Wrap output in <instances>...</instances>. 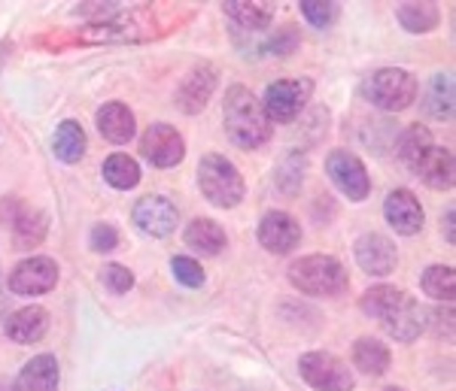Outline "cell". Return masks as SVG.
Wrapping results in <instances>:
<instances>
[{
  "label": "cell",
  "instance_id": "1",
  "mask_svg": "<svg viewBox=\"0 0 456 391\" xmlns=\"http://www.w3.org/2000/svg\"><path fill=\"white\" fill-rule=\"evenodd\" d=\"M223 122H225V134L240 149H259V146L271 140V119L265 116L262 100H256V94L244 85L228 88Z\"/></svg>",
  "mask_w": 456,
  "mask_h": 391
},
{
  "label": "cell",
  "instance_id": "2",
  "mask_svg": "<svg viewBox=\"0 0 456 391\" xmlns=\"http://www.w3.org/2000/svg\"><path fill=\"white\" fill-rule=\"evenodd\" d=\"M289 283L314 298H335L347 291V270L332 255H307L289 267Z\"/></svg>",
  "mask_w": 456,
  "mask_h": 391
},
{
  "label": "cell",
  "instance_id": "3",
  "mask_svg": "<svg viewBox=\"0 0 456 391\" xmlns=\"http://www.w3.org/2000/svg\"><path fill=\"white\" fill-rule=\"evenodd\" d=\"M198 186L213 206L232 210L244 201V176L223 155H204L198 164Z\"/></svg>",
  "mask_w": 456,
  "mask_h": 391
},
{
  "label": "cell",
  "instance_id": "4",
  "mask_svg": "<svg viewBox=\"0 0 456 391\" xmlns=\"http://www.w3.org/2000/svg\"><path fill=\"white\" fill-rule=\"evenodd\" d=\"M365 98L384 113H402L417 100V79L408 70L384 68L365 83Z\"/></svg>",
  "mask_w": 456,
  "mask_h": 391
},
{
  "label": "cell",
  "instance_id": "5",
  "mask_svg": "<svg viewBox=\"0 0 456 391\" xmlns=\"http://www.w3.org/2000/svg\"><path fill=\"white\" fill-rule=\"evenodd\" d=\"M298 373L316 391H353L356 388V376L341 358L332 352H307L298 358Z\"/></svg>",
  "mask_w": 456,
  "mask_h": 391
},
{
  "label": "cell",
  "instance_id": "6",
  "mask_svg": "<svg viewBox=\"0 0 456 391\" xmlns=\"http://www.w3.org/2000/svg\"><path fill=\"white\" fill-rule=\"evenodd\" d=\"M314 94L311 79H281V83L265 88V116L271 122H292L301 116V109L307 107Z\"/></svg>",
  "mask_w": 456,
  "mask_h": 391
},
{
  "label": "cell",
  "instance_id": "7",
  "mask_svg": "<svg viewBox=\"0 0 456 391\" xmlns=\"http://www.w3.org/2000/svg\"><path fill=\"white\" fill-rule=\"evenodd\" d=\"M0 221L10 225L16 249L40 246L43 237H46V227H49L46 216H43L40 210H34V206H25L19 197H4V203H0Z\"/></svg>",
  "mask_w": 456,
  "mask_h": 391
},
{
  "label": "cell",
  "instance_id": "8",
  "mask_svg": "<svg viewBox=\"0 0 456 391\" xmlns=\"http://www.w3.org/2000/svg\"><path fill=\"white\" fill-rule=\"evenodd\" d=\"M326 173L332 176L335 188L341 191V195H347L350 201H365V197H369V191H371L369 171H365V164L353 152L335 149L326 158Z\"/></svg>",
  "mask_w": 456,
  "mask_h": 391
},
{
  "label": "cell",
  "instance_id": "9",
  "mask_svg": "<svg viewBox=\"0 0 456 391\" xmlns=\"http://www.w3.org/2000/svg\"><path fill=\"white\" fill-rule=\"evenodd\" d=\"M55 283H58V264L46 255L25 258L10 273V289L16 294H25V298L53 291Z\"/></svg>",
  "mask_w": 456,
  "mask_h": 391
},
{
  "label": "cell",
  "instance_id": "10",
  "mask_svg": "<svg viewBox=\"0 0 456 391\" xmlns=\"http://www.w3.org/2000/svg\"><path fill=\"white\" fill-rule=\"evenodd\" d=\"M141 152L156 167H176L183 161V155H186V140L171 124L159 122L152 128H146V134L141 140Z\"/></svg>",
  "mask_w": 456,
  "mask_h": 391
},
{
  "label": "cell",
  "instance_id": "11",
  "mask_svg": "<svg viewBox=\"0 0 456 391\" xmlns=\"http://www.w3.org/2000/svg\"><path fill=\"white\" fill-rule=\"evenodd\" d=\"M216 79L219 73L213 64H195L192 70L183 76L180 88H176V107L183 109L186 116H195L208 107V100L216 92Z\"/></svg>",
  "mask_w": 456,
  "mask_h": 391
},
{
  "label": "cell",
  "instance_id": "12",
  "mask_svg": "<svg viewBox=\"0 0 456 391\" xmlns=\"http://www.w3.org/2000/svg\"><path fill=\"white\" fill-rule=\"evenodd\" d=\"M384 216L395 227V234H404V237H414L423 231V206L414 197V191L408 188L389 191L384 201Z\"/></svg>",
  "mask_w": 456,
  "mask_h": 391
},
{
  "label": "cell",
  "instance_id": "13",
  "mask_svg": "<svg viewBox=\"0 0 456 391\" xmlns=\"http://www.w3.org/2000/svg\"><path fill=\"white\" fill-rule=\"evenodd\" d=\"M380 324H384V331L393 340H399V343H411V340H417V337L426 331V309L417 304L414 298H404L395 304L389 313L380 319Z\"/></svg>",
  "mask_w": 456,
  "mask_h": 391
},
{
  "label": "cell",
  "instance_id": "14",
  "mask_svg": "<svg viewBox=\"0 0 456 391\" xmlns=\"http://www.w3.org/2000/svg\"><path fill=\"white\" fill-rule=\"evenodd\" d=\"M353 252H356L359 267L365 273H371V276H387V273H393L395 264H399L393 240L384 237V234H365V237H359Z\"/></svg>",
  "mask_w": 456,
  "mask_h": 391
},
{
  "label": "cell",
  "instance_id": "15",
  "mask_svg": "<svg viewBox=\"0 0 456 391\" xmlns=\"http://www.w3.org/2000/svg\"><path fill=\"white\" fill-rule=\"evenodd\" d=\"M259 243L268 252L274 255H286L301 243V227L298 221L289 216V212H268L262 221H259Z\"/></svg>",
  "mask_w": 456,
  "mask_h": 391
},
{
  "label": "cell",
  "instance_id": "16",
  "mask_svg": "<svg viewBox=\"0 0 456 391\" xmlns=\"http://www.w3.org/2000/svg\"><path fill=\"white\" fill-rule=\"evenodd\" d=\"M134 225L150 237H167L176 227V206L161 195L141 197L134 206Z\"/></svg>",
  "mask_w": 456,
  "mask_h": 391
},
{
  "label": "cell",
  "instance_id": "17",
  "mask_svg": "<svg viewBox=\"0 0 456 391\" xmlns=\"http://www.w3.org/2000/svg\"><path fill=\"white\" fill-rule=\"evenodd\" d=\"M49 331V313L43 307H21L6 319V337L12 343H37Z\"/></svg>",
  "mask_w": 456,
  "mask_h": 391
},
{
  "label": "cell",
  "instance_id": "18",
  "mask_svg": "<svg viewBox=\"0 0 456 391\" xmlns=\"http://www.w3.org/2000/svg\"><path fill=\"white\" fill-rule=\"evenodd\" d=\"M58 361L53 355H37L19 371L12 391H58Z\"/></svg>",
  "mask_w": 456,
  "mask_h": 391
},
{
  "label": "cell",
  "instance_id": "19",
  "mask_svg": "<svg viewBox=\"0 0 456 391\" xmlns=\"http://www.w3.org/2000/svg\"><path fill=\"white\" fill-rule=\"evenodd\" d=\"M414 173L436 191L453 188V155H451V149H438V146H432V149L417 161Z\"/></svg>",
  "mask_w": 456,
  "mask_h": 391
},
{
  "label": "cell",
  "instance_id": "20",
  "mask_svg": "<svg viewBox=\"0 0 456 391\" xmlns=\"http://www.w3.org/2000/svg\"><path fill=\"white\" fill-rule=\"evenodd\" d=\"M223 12L247 31H265L274 21V4L268 0H228L223 4Z\"/></svg>",
  "mask_w": 456,
  "mask_h": 391
},
{
  "label": "cell",
  "instance_id": "21",
  "mask_svg": "<svg viewBox=\"0 0 456 391\" xmlns=\"http://www.w3.org/2000/svg\"><path fill=\"white\" fill-rule=\"evenodd\" d=\"M134 128H137L134 113H131L125 103L113 100L98 109V131L110 143H128V140L134 137Z\"/></svg>",
  "mask_w": 456,
  "mask_h": 391
},
{
  "label": "cell",
  "instance_id": "22",
  "mask_svg": "<svg viewBox=\"0 0 456 391\" xmlns=\"http://www.w3.org/2000/svg\"><path fill=\"white\" fill-rule=\"evenodd\" d=\"M186 246L201 255H219L225 249V231L213 219H195L186 227Z\"/></svg>",
  "mask_w": 456,
  "mask_h": 391
},
{
  "label": "cell",
  "instance_id": "23",
  "mask_svg": "<svg viewBox=\"0 0 456 391\" xmlns=\"http://www.w3.org/2000/svg\"><path fill=\"white\" fill-rule=\"evenodd\" d=\"M53 152L58 161H64V164H77L79 158L86 155V131L79 122H61L55 131V140H53Z\"/></svg>",
  "mask_w": 456,
  "mask_h": 391
},
{
  "label": "cell",
  "instance_id": "24",
  "mask_svg": "<svg viewBox=\"0 0 456 391\" xmlns=\"http://www.w3.org/2000/svg\"><path fill=\"white\" fill-rule=\"evenodd\" d=\"M353 364H356V371L369 376H384L389 371V349L380 340L362 337V340H356V346H353Z\"/></svg>",
  "mask_w": 456,
  "mask_h": 391
},
{
  "label": "cell",
  "instance_id": "25",
  "mask_svg": "<svg viewBox=\"0 0 456 391\" xmlns=\"http://www.w3.org/2000/svg\"><path fill=\"white\" fill-rule=\"evenodd\" d=\"M423 109L432 116V119H451L453 116V79L438 73L432 76L429 92L423 98Z\"/></svg>",
  "mask_w": 456,
  "mask_h": 391
},
{
  "label": "cell",
  "instance_id": "26",
  "mask_svg": "<svg viewBox=\"0 0 456 391\" xmlns=\"http://www.w3.org/2000/svg\"><path fill=\"white\" fill-rule=\"evenodd\" d=\"M395 16H399L404 31H411V34H429L441 21V12L436 4H402L399 10H395Z\"/></svg>",
  "mask_w": 456,
  "mask_h": 391
},
{
  "label": "cell",
  "instance_id": "27",
  "mask_svg": "<svg viewBox=\"0 0 456 391\" xmlns=\"http://www.w3.org/2000/svg\"><path fill=\"white\" fill-rule=\"evenodd\" d=\"M104 180H107V186L128 191L141 182V167H137V161L128 158V155H110L104 161Z\"/></svg>",
  "mask_w": 456,
  "mask_h": 391
},
{
  "label": "cell",
  "instance_id": "28",
  "mask_svg": "<svg viewBox=\"0 0 456 391\" xmlns=\"http://www.w3.org/2000/svg\"><path fill=\"white\" fill-rule=\"evenodd\" d=\"M429 149H432V134L426 128H420V124H414V128L404 131V134L399 137V146H395L402 164L411 167V171H414L417 161H420Z\"/></svg>",
  "mask_w": 456,
  "mask_h": 391
},
{
  "label": "cell",
  "instance_id": "29",
  "mask_svg": "<svg viewBox=\"0 0 456 391\" xmlns=\"http://www.w3.org/2000/svg\"><path fill=\"white\" fill-rule=\"evenodd\" d=\"M423 291L429 294V298L451 304L453 294H456V273H453V267H444V264H432V267L423 273Z\"/></svg>",
  "mask_w": 456,
  "mask_h": 391
},
{
  "label": "cell",
  "instance_id": "30",
  "mask_svg": "<svg viewBox=\"0 0 456 391\" xmlns=\"http://www.w3.org/2000/svg\"><path fill=\"white\" fill-rule=\"evenodd\" d=\"M402 298H404V291H399L395 285H374V289H369L362 294L359 307H362V313L371 315V319H384V315L399 304Z\"/></svg>",
  "mask_w": 456,
  "mask_h": 391
},
{
  "label": "cell",
  "instance_id": "31",
  "mask_svg": "<svg viewBox=\"0 0 456 391\" xmlns=\"http://www.w3.org/2000/svg\"><path fill=\"white\" fill-rule=\"evenodd\" d=\"M298 6L314 28H329L338 19V4H332V0H301Z\"/></svg>",
  "mask_w": 456,
  "mask_h": 391
},
{
  "label": "cell",
  "instance_id": "32",
  "mask_svg": "<svg viewBox=\"0 0 456 391\" xmlns=\"http://www.w3.org/2000/svg\"><path fill=\"white\" fill-rule=\"evenodd\" d=\"M171 270H174L176 283H183L186 289H201V285H204V270H201V264H198L195 258H186V255L174 258Z\"/></svg>",
  "mask_w": 456,
  "mask_h": 391
},
{
  "label": "cell",
  "instance_id": "33",
  "mask_svg": "<svg viewBox=\"0 0 456 391\" xmlns=\"http://www.w3.org/2000/svg\"><path fill=\"white\" fill-rule=\"evenodd\" d=\"M101 279H104L107 289L116 294H125V291L134 289V273L128 267H122V264H107V267L101 270Z\"/></svg>",
  "mask_w": 456,
  "mask_h": 391
},
{
  "label": "cell",
  "instance_id": "34",
  "mask_svg": "<svg viewBox=\"0 0 456 391\" xmlns=\"http://www.w3.org/2000/svg\"><path fill=\"white\" fill-rule=\"evenodd\" d=\"M88 246H92V252H113L119 246V234H116L113 225H94Z\"/></svg>",
  "mask_w": 456,
  "mask_h": 391
},
{
  "label": "cell",
  "instance_id": "35",
  "mask_svg": "<svg viewBox=\"0 0 456 391\" xmlns=\"http://www.w3.org/2000/svg\"><path fill=\"white\" fill-rule=\"evenodd\" d=\"M296 46H298V31L292 25H286L283 31H277L274 40L268 43V52H271V55L286 58V55H292V49H296Z\"/></svg>",
  "mask_w": 456,
  "mask_h": 391
},
{
  "label": "cell",
  "instance_id": "36",
  "mask_svg": "<svg viewBox=\"0 0 456 391\" xmlns=\"http://www.w3.org/2000/svg\"><path fill=\"white\" fill-rule=\"evenodd\" d=\"M436 328H438V337L441 334H444V331H447V340H451V337H453V309H451V304H447L444 309H438V313H436Z\"/></svg>",
  "mask_w": 456,
  "mask_h": 391
},
{
  "label": "cell",
  "instance_id": "37",
  "mask_svg": "<svg viewBox=\"0 0 456 391\" xmlns=\"http://www.w3.org/2000/svg\"><path fill=\"white\" fill-rule=\"evenodd\" d=\"M444 231H447V243H453V210L447 212V219H444Z\"/></svg>",
  "mask_w": 456,
  "mask_h": 391
},
{
  "label": "cell",
  "instance_id": "38",
  "mask_svg": "<svg viewBox=\"0 0 456 391\" xmlns=\"http://www.w3.org/2000/svg\"><path fill=\"white\" fill-rule=\"evenodd\" d=\"M0 391H10V388H6V386H0Z\"/></svg>",
  "mask_w": 456,
  "mask_h": 391
},
{
  "label": "cell",
  "instance_id": "39",
  "mask_svg": "<svg viewBox=\"0 0 456 391\" xmlns=\"http://www.w3.org/2000/svg\"><path fill=\"white\" fill-rule=\"evenodd\" d=\"M387 391H402V388H387Z\"/></svg>",
  "mask_w": 456,
  "mask_h": 391
}]
</instances>
